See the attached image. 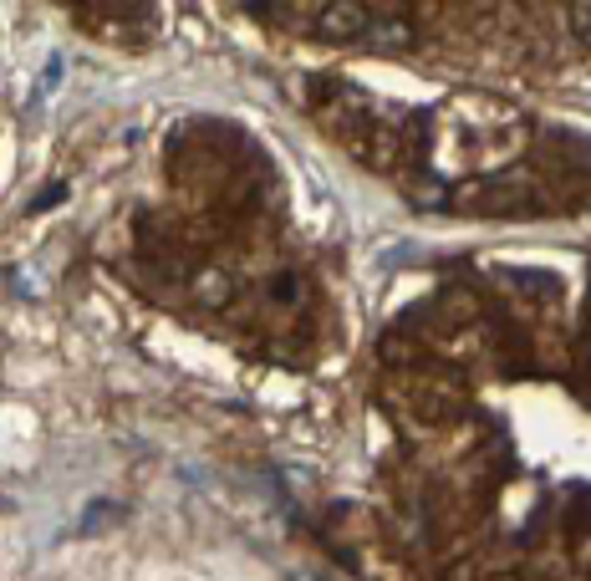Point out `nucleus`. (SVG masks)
<instances>
[{
  "label": "nucleus",
  "mask_w": 591,
  "mask_h": 581,
  "mask_svg": "<svg viewBox=\"0 0 591 581\" xmlns=\"http://www.w3.org/2000/svg\"><path fill=\"white\" fill-rule=\"evenodd\" d=\"M367 47H377V51H403L413 41V31L403 21H393L387 11H373V26H367Z\"/></svg>",
  "instance_id": "obj_1"
},
{
  "label": "nucleus",
  "mask_w": 591,
  "mask_h": 581,
  "mask_svg": "<svg viewBox=\"0 0 591 581\" xmlns=\"http://www.w3.org/2000/svg\"><path fill=\"white\" fill-rule=\"evenodd\" d=\"M577 37L591 41V6H581V11H577Z\"/></svg>",
  "instance_id": "obj_2"
}]
</instances>
